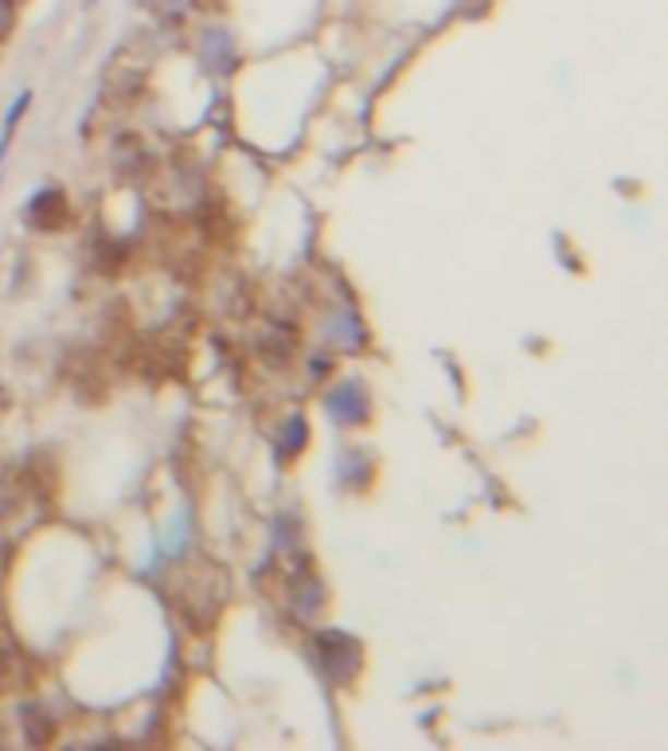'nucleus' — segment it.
I'll return each mask as SVG.
<instances>
[{
    "label": "nucleus",
    "mask_w": 668,
    "mask_h": 751,
    "mask_svg": "<svg viewBox=\"0 0 668 751\" xmlns=\"http://www.w3.org/2000/svg\"><path fill=\"white\" fill-rule=\"evenodd\" d=\"M317 646H321V661H325L329 677L333 681H348V677L356 673V666H360V646H356L348 634H336V630H329V634H321L317 639Z\"/></svg>",
    "instance_id": "obj_1"
},
{
    "label": "nucleus",
    "mask_w": 668,
    "mask_h": 751,
    "mask_svg": "<svg viewBox=\"0 0 668 751\" xmlns=\"http://www.w3.org/2000/svg\"><path fill=\"white\" fill-rule=\"evenodd\" d=\"M289 341H294V333L289 329H278V333H270V337H262L259 353L266 360H274V365H282V360L289 357Z\"/></svg>",
    "instance_id": "obj_4"
},
{
    "label": "nucleus",
    "mask_w": 668,
    "mask_h": 751,
    "mask_svg": "<svg viewBox=\"0 0 668 751\" xmlns=\"http://www.w3.org/2000/svg\"><path fill=\"white\" fill-rule=\"evenodd\" d=\"M32 219L36 227H59L67 219V200L59 188H44L36 200H32Z\"/></svg>",
    "instance_id": "obj_2"
},
{
    "label": "nucleus",
    "mask_w": 668,
    "mask_h": 751,
    "mask_svg": "<svg viewBox=\"0 0 668 751\" xmlns=\"http://www.w3.org/2000/svg\"><path fill=\"white\" fill-rule=\"evenodd\" d=\"M20 728H24V740H28L32 748H44V743H51V736H56V720H51V713L39 708V704H24Z\"/></svg>",
    "instance_id": "obj_3"
}]
</instances>
